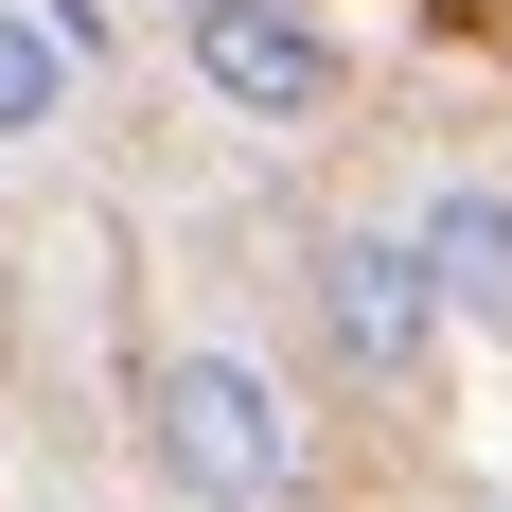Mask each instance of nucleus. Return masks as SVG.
<instances>
[{"label": "nucleus", "instance_id": "1", "mask_svg": "<svg viewBox=\"0 0 512 512\" xmlns=\"http://www.w3.org/2000/svg\"><path fill=\"white\" fill-rule=\"evenodd\" d=\"M142 460L177 477L195 512H283V495H318V424H301V389H283L265 354H230V336H195V354H159Z\"/></svg>", "mask_w": 512, "mask_h": 512}, {"label": "nucleus", "instance_id": "2", "mask_svg": "<svg viewBox=\"0 0 512 512\" xmlns=\"http://www.w3.org/2000/svg\"><path fill=\"white\" fill-rule=\"evenodd\" d=\"M177 36H195V89L230 124H318L336 106V18L318 0H195Z\"/></svg>", "mask_w": 512, "mask_h": 512}, {"label": "nucleus", "instance_id": "3", "mask_svg": "<svg viewBox=\"0 0 512 512\" xmlns=\"http://www.w3.org/2000/svg\"><path fill=\"white\" fill-rule=\"evenodd\" d=\"M318 336H336L354 389H407V371L442 354V301H424L407 230H336V248H318Z\"/></svg>", "mask_w": 512, "mask_h": 512}, {"label": "nucleus", "instance_id": "4", "mask_svg": "<svg viewBox=\"0 0 512 512\" xmlns=\"http://www.w3.org/2000/svg\"><path fill=\"white\" fill-rule=\"evenodd\" d=\"M407 265H424V301H442V318L512 336V195H495V177H442V195L407 212Z\"/></svg>", "mask_w": 512, "mask_h": 512}, {"label": "nucleus", "instance_id": "5", "mask_svg": "<svg viewBox=\"0 0 512 512\" xmlns=\"http://www.w3.org/2000/svg\"><path fill=\"white\" fill-rule=\"evenodd\" d=\"M71 89H89V53L53 36V0H0V142H53Z\"/></svg>", "mask_w": 512, "mask_h": 512}, {"label": "nucleus", "instance_id": "6", "mask_svg": "<svg viewBox=\"0 0 512 512\" xmlns=\"http://www.w3.org/2000/svg\"><path fill=\"white\" fill-rule=\"evenodd\" d=\"M177 18H195V0H177Z\"/></svg>", "mask_w": 512, "mask_h": 512}, {"label": "nucleus", "instance_id": "7", "mask_svg": "<svg viewBox=\"0 0 512 512\" xmlns=\"http://www.w3.org/2000/svg\"><path fill=\"white\" fill-rule=\"evenodd\" d=\"M495 512H512V495H495Z\"/></svg>", "mask_w": 512, "mask_h": 512}]
</instances>
